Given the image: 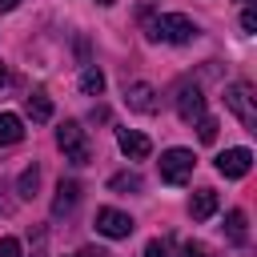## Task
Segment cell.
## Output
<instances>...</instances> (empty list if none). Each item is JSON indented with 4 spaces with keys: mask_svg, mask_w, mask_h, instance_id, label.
I'll return each instance as SVG.
<instances>
[{
    "mask_svg": "<svg viewBox=\"0 0 257 257\" xmlns=\"http://www.w3.org/2000/svg\"><path fill=\"white\" fill-rule=\"evenodd\" d=\"M197 36H201V28H197L189 16H181V12H161V16H153V20H149V40L189 44V40H197Z\"/></svg>",
    "mask_w": 257,
    "mask_h": 257,
    "instance_id": "obj_1",
    "label": "cell"
},
{
    "mask_svg": "<svg viewBox=\"0 0 257 257\" xmlns=\"http://www.w3.org/2000/svg\"><path fill=\"white\" fill-rule=\"evenodd\" d=\"M8 84V64H0V88Z\"/></svg>",
    "mask_w": 257,
    "mask_h": 257,
    "instance_id": "obj_26",
    "label": "cell"
},
{
    "mask_svg": "<svg viewBox=\"0 0 257 257\" xmlns=\"http://www.w3.org/2000/svg\"><path fill=\"white\" fill-rule=\"evenodd\" d=\"M116 145H120V153L128 161H145L153 153V141L145 133H137V128H116Z\"/></svg>",
    "mask_w": 257,
    "mask_h": 257,
    "instance_id": "obj_9",
    "label": "cell"
},
{
    "mask_svg": "<svg viewBox=\"0 0 257 257\" xmlns=\"http://www.w3.org/2000/svg\"><path fill=\"white\" fill-rule=\"evenodd\" d=\"M56 145H60L64 161H72V165H88V157H92V149H88V133L80 128V120H60V128H56Z\"/></svg>",
    "mask_w": 257,
    "mask_h": 257,
    "instance_id": "obj_2",
    "label": "cell"
},
{
    "mask_svg": "<svg viewBox=\"0 0 257 257\" xmlns=\"http://www.w3.org/2000/svg\"><path fill=\"white\" fill-rule=\"evenodd\" d=\"M80 92H88V96H100V92H104V72H100L96 64H88V68L80 72Z\"/></svg>",
    "mask_w": 257,
    "mask_h": 257,
    "instance_id": "obj_16",
    "label": "cell"
},
{
    "mask_svg": "<svg viewBox=\"0 0 257 257\" xmlns=\"http://www.w3.org/2000/svg\"><path fill=\"white\" fill-rule=\"evenodd\" d=\"M76 257H108V253H104V249H96V245H88V249H80Z\"/></svg>",
    "mask_w": 257,
    "mask_h": 257,
    "instance_id": "obj_24",
    "label": "cell"
},
{
    "mask_svg": "<svg viewBox=\"0 0 257 257\" xmlns=\"http://www.w3.org/2000/svg\"><path fill=\"white\" fill-rule=\"evenodd\" d=\"M108 189L112 193H141L145 181H141V173H116V177H108Z\"/></svg>",
    "mask_w": 257,
    "mask_h": 257,
    "instance_id": "obj_17",
    "label": "cell"
},
{
    "mask_svg": "<svg viewBox=\"0 0 257 257\" xmlns=\"http://www.w3.org/2000/svg\"><path fill=\"white\" fill-rule=\"evenodd\" d=\"M197 169V157L189 149H165L161 153V181L165 185H185Z\"/></svg>",
    "mask_w": 257,
    "mask_h": 257,
    "instance_id": "obj_4",
    "label": "cell"
},
{
    "mask_svg": "<svg viewBox=\"0 0 257 257\" xmlns=\"http://www.w3.org/2000/svg\"><path fill=\"white\" fill-rule=\"evenodd\" d=\"M197 137H201L205 145H213V141H217V120H213L209 112H205V116L197 120Z\"/></svg>",
    "mask_w": 257,
    "mask_h": 257,
    "instance_id": "obj_18",
    "label": "cell"
},
{
    "mask_svg": "<svg viewBox=\"0 0 257 257\" xmlns=\"http://www.w3.org/2000/svg\"><path fill=\"white\" fill-rule=\"evenodd\" d=\"M36 189H40V169H36V165H28V169L20 173V181H16V197H20V201H32V197H36Z\"/></svg>",
    "mask_w": 257,
    "mask_h": 257,
    "instance_id": "obj_15",
    "label": "cell"
},
{
    "mask_svg": "<svg viewBox=\"0 0 257 257\" xmlns=\"http://www.w3.org/2000/svg\"><path fill=\"white\" fill-rule=\"evenodd\" d=\"M12 8H20V0H0V12H12Z\"/></svg>",
    "mask_w": 257,
    "mask_h": 257,
    "instance_id": "obj_25",
    "label": "cell"
},
{
    "mask_svg": "<svg viewBox=\"0 0 257 257\" xmlns=\"http://www.w3.org/2000/svg\"><path fill=\"white\" fill-rule=\"evenodd\" d=\"M181 257H209V249H205L201 241H185V245H181Z\"/></svg>",
    "mask_w": 257,
    "mask_h": 257,
    "instance_id": "obj_21",
    "label": "cell"
},
{
    "mask_svg": "<svg viewBox=\"0 0 257 257\" xmlns=\"http://www.w3.org/2000/svg\"><path fill=\"white\" fill-rule=\"evenodd\" d=\"M249 169H253V153L249 149H225V153H217V173L221 177L241 181V177H249Z\"/></svg>",
    "mask_w": 257,
    "mask_h": 257,
    "instance_id": "obj_7",
    "label": "cell"
},
{
    "mask_svg": "<svg viewBox=\"0 0 257 257\" xmlns=\"http://www.w3.org/2000/svg\"><path fill=\"white\" fill-rule=\"evenodd\" d=\"M96 4H112V0H96Z\"/></svg>",
    "mask_w": 257,
    "mask_h": 257,
    "instance_id": "obj_27",
    "label": "cell"
},
{
    "mask_svg": "<svg viewBox=\"0 0 257 257\" xmlns=\"http://www.w3.org/2000/svg\"><path fill=\"white\" fill-rule=\"evenodd\" d=\"M76 205H80V185H76V181H60V185H56V197H52V217H56V221H60V217H72Z\"/></svg>",
    "mask_w": 257,
    "mask_h": 257,
    "instance_id": "obj_10",
    "label": "cell"
},
{
    "mask_svg": "<svg viewBox=\"0 0 257 257\" xmlns=\"http://www.w3.org/2000/svg\"><path fill=\"white\" fill-rule=\"evenodd\" d=\"M24 108H28V116H32L36 124H44V120H52V100H48V92H44V88H36V92H28V100H24Z\"/></svg>",
    "mask_w": 257,
    "mask_h": 257,
    "instance_id": "obj_12",
    "label": "cell"
},
{
    "mask_svg": "<svg viewBox=\"0 0 257 257\" xmlns=\"http://www.w3.org/2000/svg\"><path fill=\"white\" fill-rule=\"evenodd\" d=\"M96 233L100 237H112V241H120V237H128L137 225H133V217L128 213H120V209H96Z\"/></svg>",
    "mask_w": 257,
    "mask_h": 257,
    "instance_id": "obj_6",
    "label": "cell"
},
{
    "mask_svg": "<svg viewBox=\"0 0 257 257\" xmlns=\"http://www.w3.org/2000/svg\"><path fill=\"white\" fill-rule=\"evenodd\" d=\"M217 213V189H197L193 201H189V217L193 221H209Z\"/></svg>",
    "mask_w": 257,
    "mask_h": 257,
    "instance_id": "obj_11",
    "label": "cell"
},
{
    "mask_svg": "<svg viewBox=\"0 0 257 257\" xmlns=\"http://www.w3.org/2000/svg\"><path fill=\"white\" fill-rule=\"evenodd\" d=\"M241 28H245V32H257V12H253V8L241 12Z\"/></svg>",
    "mask_w": 257,
    "mask_h": 257,
    "instance_id": "obj_22",
    "label": "cell"
},
{
    "mask_svg": "<svg viewBox=\"0 0 257 257\" xmlns=\"http://www.w3.org/2000/svg\"><path fill=\"white\" fill-rule=\"evenodd\" d=\"M241 4H249V0H241Z\"/></svg>",
    "mask_w": 257,
    "mask_h": 257,
    "instance_id": "obj_28",
    "label": "cell"
},
{
    "mask_svg": "<svg viewBox=\"0 0 257 257\" xmlns=\"http://www.w3.org/2000/svg\"><path fill=\"white\" fill-rule=\"evenodd\" d=\"M124 104H128L133 112H157V108H161L157 88H153V84H145V80H133V84L124 88Z\"/></svg>",
    "mask_w": 257,
    "mask_h": 257,
    "instance_id": "obj_8",
    "label": "cell"
},
{
    "mask_svg": "<svg viewBox=\"0 0 257 257\" xmlns=\"http://www.w3.org/2000/svg\"><path fill=\"white\" fill-rule=\"evenodd\" d=\"M225 108H229L249 133H257V96H253L249 84H241V80L229 84V88H225Z\"/></svg>",
    "mask_w": 257,
    "mask_h": 257,
    "instance_id": "obj_3",
    "label": "cell"
},
{
    "mask_svg": "<svg viewBox=\"0 0 257 257\" xmlns=\"http://www.w3.org/2000/svg\"><path fill=\"white\" fill-rule=\"evenodd\" d=\"M225 233H229L233 245H249V221H245L241 209H229L225 213Z\"/></svg>",
    "mask_w": 257,
    "mask_h": 257,
    "instance_id": "obj_13",
    "label": "cell"
},
{
    "mask_svg": "<svg viewBox=\"0 0 257 257\" xmlns=\"http://www.w3.org/2000/svg\"><path fill=\"white\" fill-rule=\"evenodd\" d=\"M177 116H181L185 124H197V120L205 116V92H201L193 80L177 84Z\"/></svg>",
    "mask_w": 257,
    "mask_h": 257,
    "instance_id": "obj_5",
    "label": "cell"
},
{
    "mask_svg": "<svg viewBox=\"0 0 257 257\" xmlns=\"http://www.w3.org/2000/svg\"><path fill=\"white\" fill-rule=\"evenodd\" d=\"M145 257H173V249H169L165 237H153V241L145 245Z\"/></svg>",
    "mask_w": 257,
    "mask_h": 257,
    "instance_id": "obj_19",
    "label": "cell"
},
{
    "mask_svg": "<svg viewBox=\"0 0 257 257\" xmlns=\"http://www.w3.org/2000/svg\"><path fill=\"white\" fill-rule=\"evenodd\" d=\"M24 141V120L16 112H0V145H16Z\"/></svg>",
    "mask_w": 257,
    "mask_h": 257,
    "instance_id": "obj_14",
    "label": "cell"
},
{
    "mask_svg": "<svg viewBox=\"0 0 257 257\" xmlns=\"http://www.w3.org/2000/svg\"><path fill=\"white\" fill-rule=\"evenodd\" d=\"M12 209H16V201H8V185H4V181H0V213H4V217H8V213H12Z\"/></svg>",
    "mask_w": 257,
    "mask_h": 257,
    "instance_id": "obj_23",
    "label": "cell"
},
{
    "mask_svg": "<svg viewBox=\"0 0 257 257\" xmlns=\"http://www.w3.org/2000/svg\"><path fill=\"white\" fill-rule=\"evenodd\" d=\"M0 257H20V241L16 237H0Z\"/></svg>",
    "mask_w": 257,
    "mask_h": 257,
    "instance_id": "obj_20",
    "label": "cell"
}]
</instances>
